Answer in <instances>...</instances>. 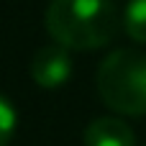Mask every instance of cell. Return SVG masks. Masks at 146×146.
<instances>
[{"mask_svg":"<svg viewBox=\"0 0 146 146\" xmlns=\"http://www.w3.org/2000/svg\"><path fill=\"white\" fill-rule=\"evenodd\" d=\"M123 28L136 44H146V0H128L123 10Z\"/></svg>","mask_w":146,"mask_h":146,"instance_id":"obj_5","label":"cell"},{"mask_svg":"<svg viewBox=\"0 0 146 146\" xmlns=\"http://www.w3.org/2000/svg\"><path fill=\"white\" fill-rule=\"evenodd\" d=\"M31 80L44 90H56L72 77V56L64 46L49 44L41 46L31 59Z\"/></svg>","mask_w":146,"mask_h":146,"instance_id":"obj_3","label":"cell"},{"mask_svg":"<svg viewBox=\"0 0 146 146\" xmlns=\"http://www.w3.org/2000/svg\"><path fill=\"white\" fill-rule=\"evenodd\" d=\"M85 146H133L136 136L131 126L121 118H95L85 133H82Z\"/></svg>","mask_w":146,"mask_h":146,"instance_id":"obj_4","label":"cell"},{"mask_svg":"<svg viewBox=\"0 0 146 146\" xmlns=\"http://www.w3.org/2000/svg\"><path fill=\"white\" fill-rule=\"evenodd\" d=\"M98 95L118 115H146V54L115 49L98 67Z\"/></svg>","mask_w":146,"mask_h":146,"instance_id":"obj_2","label":"cell"},{"mask_svg":"<svg viewBox=\"0 0 146 146\" xmlns=\"http://www.w3.org/2000/svg\"><path fill=\"white\" fill-rule=\"evenodd\" d=\"M15 121H18L15 108L10 105L8 98L0 95V146L10 144V139H13V133H15Z\"/></svg>","mask_w":146,"mask_h":146,"instance_id":"obj_6","label":"cell"},{"mask_svg":"<svg viewBox=\"0 0 146 146\" xmlns=\"http://www.w3.org/2000/svg\"><path fill=\"white\" fill-rule=\"evenodd\" d=\"M44 23L67 51H92L118 33V10L113 0H51Z\"/></svg>","mask_w":146,"mask_h":146,"instance_id":"obj_1","label":"cell"}]
</instances>
